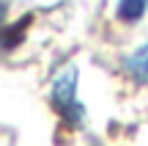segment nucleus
I'll use <instances>...</instances> for the list:
<instances>
[{
  "instance_id": "nucleus-1",
  "label": "nucleus",
  "mask_w": 148,
  "mask_h": 146,
  "mask_svg": "<svg viewBox=\"0 0 148 146\" xmlns=\"http://www.w3.org/2000/svg\"><path fill=\"white\" fill-rule=\"evenodd\" d=\"M77 77H79L77 66H66V69H60L58 75H55L52 91H49L55 113H58L60 121H63L66 127H71V130H77V127L85 124V108L77 99Z\"/></svg>"
},
{
  "instance_id": "nucleus-4",
  "label": "nucleus",
  "mask_w": 148,
  "mask_h": 146,
  "mask_svg": "<svg viewBox=\"0 0 148 146\" xmlns=\"http://www.w3.org/2000/svg\"><path fill=\"white\" fill-rule=\"evenodd\" d=\"M3 19H5V3L0 0V25H3Z\"/></svg>"
},
{
  "instance_id": "nucleus-2",
  "label": "nucleus",
  "mask_w": 148,
  "mask_h": 146,
  "mask_svg": "<svg viewBox=\"0 0 148 146\" xmlns=\"http://www.w3.org/2000/svg\"><path fill=\"white\" fill-rule=\"evenodd\" d=\"M126 72H129L137 83H148V44L137 47V50L126 58Z\"/></svg>"
},
{
  "instance_id": "nucleus-3",
  "label": "nucleus",
  "mask_w": 148,
  "mask_h": 146,
  "mask_svg": "<svg viewBox=\"0 0 148 146\" xmlns=\"http://www.w3.org/2000/svg\"><path fill=\"white\" fill-rule=\"evenodd\" d=\"M148 11V0H118V6H115V17L121 22H137L140 17H143Z\"/></svg>"
}]
</instances>
